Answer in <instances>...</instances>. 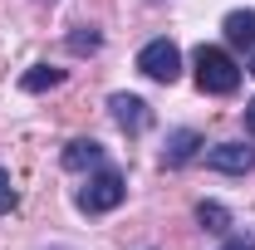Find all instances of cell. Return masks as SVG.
Returning <instances> with one entry per match:
<instances>
[{"label":"cell","mask_w":255,"mask_h":250,"mask_svg":"<svg viewBox=\"0 0 255 250\" xmlns=\"http://www.w3.org/2000/svg\"><path fill=\"white\" fill-rule=\"evenodd\" d=\"M191 64H196V89L201 94H236L241 89V64L226 54L221 44H196V54H191Z\"/></svg>","instance_id":"obj_1"},{"label":"cell","mask_w":255,"mask_h":250,"mask_svg":"<svg viewBox=\"0 0 255 250\" xmlns=\"http://www.w3.org/2000/svg\"><path fill=\"white\" fill-rule=\"evenodd\" d=\"M123 196H128L123 172H113V167H98L94 177H89V187L79 191V211H89V216H103V211L123 206Z\"/></svg>","instance_id":"obj_2"},{"label":"cell","mask_w":255,"mask_h":250,"mask_svg":"<svg viewBox=\"0 0 255 250\" xmlns=\"http://www.w3.org/2000/svg\"><path fill=\"white\" fill-rule=\"evenodd\" d=\"M137 69H142L147 79H157V84H177V79H182V49H177L172 39H147V44L137 49Z\"/></svg>","instance_id":"obj_3"},{"label":"cell","mask_w":255,"mask_h":250,"mask_svg":"<svg viewBox=\"0 0 255 250\" xmlns=\"http://www.w3.org/2000/svg\"><path fill=\"white\" fill-rule=\"evenodd\" d=\"M206 167L211 172H226V177H246L255 172V147L251 142H221V147H206Z\"/></svg>","instance_id":"obj_4"},{"label":"cell","mask_w":255,"mask_h":250,"mask_svg":"<svg viewBox=\"0 0 255 250\" xmlns=\"http://www.w3.org/2000/svg\"><path fill=\"white\" fill-rule=\"evenodd\" d=\"M108 113H113V123L123 127V132H132V137L152 127V113H147V103L137 94H113L108 98Z\"/></svg>","instance_id":"obj_5"},{"label":"cell","mask_w":255,"mask_h":250,"mask_svg":"<svg viewBox=\"0 0 255 250\" xmlns=\"http://www.w3.org/2000/svg\"><path fill=\"white\" fill-rule=\"evenodd\" d=\"M206 147V137L196 132V127H177V132H167V147H162V167H187L191 157Z\"/></svg>","instance_id":"obj_6"},{"label":"cell","mask_w":255,"mask_h":250,"mask_svg":"<svg viewBox=\"0 0 255 250\" xmlns=\"http://www.w3.org/2000/svg\"><path fill=\"white\" fill-rule=\"evenodd\" d=\"M64 167H69V172H89V167H103V147H98L94 137H74V142L64 147Z\"/></svg>","instance_id":"obj_7"},{"label":"cell","mask_w":255,"mask_h":250,"mask_svg":"<svg viewBox=\"0 0 255 250\" xmlns=\"http://www.w3.org/2000/svg\"><path fill=\"white\" fill-rule=\"evenodd\" d=\"M221 30H226V39H231L236 49H251L255 44V10H231Z\"/></svg>","instance_id":"obj_8"},{"label":"cell","mask_w":255,"mask_h":250,"mask_svg":"<svg viewBox=\"0 0 255 250\" xmlns=\"http://www.w3.org/2000/svg\"><path fill=\"white\" fill-rule=\"evenodd\" d=\"M59 84H64V69H54V64H34L30 74L20 79L25 94H44V89H59Z\"/></svg>","instance_id":"obj_9"},{"label":"cell","mask_w":255,"mask_h":250,"mask_svg":"<svg viewBox=\"0 0 255 250\" xmlns=\"http://www.w3.org/2000/svg\"><path fill=\"white\" fill-rule=\"evenodd\" d=\"M196 221H201L206 231H226V226H231V211H226L221 201H201V206H196Z\"/></svg>","instance_id":"obj_10"},{"label":"cell","mask_w":255,"mask_h":250,"mask_svg":"<svg viewBox=\"0 0 255 250\" xmlns=\"http://www.w3.org/2000/svg\"><path fill=\"white\" fill-rule=\"evenodd\" d=\"M98 44H103V34H98L94 25H79V30L69 34V49H74V54H98Z\"/></svg>","instance_id":"obj_11"},{"label":"cell","mask_w":255,"mask_h":250,"mask_svg":"<svg viewBox=\"0 0 255 250\" xmlns=\"http://www.w3.org/2000/svg\"><path fill=\"white\" fill-rule=\"evenodd\" d=\"M10 206H15V187H10V172L0 167V216H5Z\"/></svg>","instance_id":"obj_12"},{"label":"cell","mask_w":255,"mask_h":250,"mask_svg":"<svg viewBox=\"0 0 255 250\" xmlns=\"http://www.w3.org/2000/svg\"><path fill=\"white\" fill-rule=\"evenodd\" d=\"M221 250H255V236H231Z\"/></svg>","instance_id":"obj_13"},{"label":"cell","mask_w":255,"mask_h":250,"mask_svg":"<svg viewBox=\"0 0 255 250\" xmlns=\"http://www.w3.org/2000/svg\"><path fill=\"white\" fill-rule=\"evenodd\" d=\"M246 132H255V98L246 103Z\"/></svg>","instance_id":"obj_14"},{"label":"cell","mask_w":255,"mask_h":250,"mask_svg":"<svg viewBox=\"0 0 255 250\" xmlns=\"http://www.w3.org/2000/svg\"><path fill=\"white\" fill-rule=\"evenodd\" d=\"M251 74H255V59H251Z\"/></svg>","instance_id":"obj_15"}]
</instances>
